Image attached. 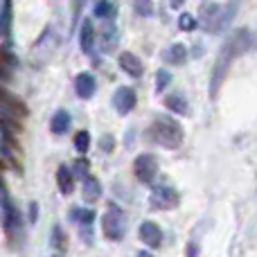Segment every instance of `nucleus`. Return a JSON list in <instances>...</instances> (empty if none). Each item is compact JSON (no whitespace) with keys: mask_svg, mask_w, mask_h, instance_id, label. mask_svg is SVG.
<instances>
[{"mask_svg":"<svg viewBox=\"0 0 257 257\" xmlns=\"http://www.w3.org/2000/svg\"><path fill=\"white\" fill-rule=\"evenodd\" d=\"M250 32L248 30H237L235 34L228 39L226 48L221 50V54H219L217 63H214V75H212V97H217V90L219 86L223 84V79H226L228 75V68H230V63L235 61L239 54H244L246 50L250 48Z\"/></svg>","mask_w":257,"mask_h":257,"instance_id":"f257e3e1","label":"nucleus"},{"mask_svg":"<svg viewBox=\"0 0 257 257\" xmlns=\"http://www.w3.org/2000/svg\"><path fill=\"white\" fill-rule=\"evenodd\" d=\"M102 147H104V149H111V136H104V140H102Z\"/></svg>","mask_w":257,"mask_h":257,"instance_id":"393cba45","label":"nucleus"},{"mask_svg":"<svg viewBox=\"0 0 257 257\" xmlns=\"http://www.w3.org/2000/svg\"><path fill=\"white\" fill-rule=\"evenodd\" d=\"M133 7L140 16H151L154 14V0H133Z\"/></svg>","mask_w":257,"mask_h":257,"instance_id":"412c9836","label":"nucleus"},{"mask_svg":"<svg viewBox=\"0 0 257 257\" xmlns=\"http://www.w3.org/2000/svg\"><path fill=\"white\" fill-rule=\"evenodd\" d=\"M120 66H122V70H124L126 75L136 77V79H138V77H142V72H145L142 61L133 52H122L120 54Z\"/></svg>","mask_w":257,"mask_h":257,"instance_id":"9b49d317","label":"nucleus"},{"mask_svg":"<svg viewBox=\"0 0 257 257\" xmlns=\"http://www.w3.org/2000/svg\"><path fill=\"white\" fill-rule=\"evenodd\" d=\"M156 81H158V84H156V90H158V93H163V90L169 86V81H172V75H169L167 70H158Z\"/></svg>","mask_w":257,"mask_h":257,"instance_id":"4be33fe9","label":"nucleus"},{"mask_svg":"<svg viewBox=\"0 0 257 257\" xmlns=\"http://www.w3.org/2000/svg\"><path fill=\"white\" fill-rule=\"evenodd\" d=\"M54 257H61V255H54Z\"/></svg>","mask_w":257,"mask_h":257,"instance_id":"cd10ccee","label":"nucleus"},{"mask_svg":"<svg viewBox=\"0 0 257 257\" xmlns=\"http://www.w3.org/2000/svg\"><path fill=\"white\" fill-rule=\"evenodd\" d=\"M223 12H226V7H221V5H217V3L205 5V7L201 9V25H203L210 34L221 32L223 27L228 25V21H230V18L223 16Z\"/></svg>","mask_w":257,"mask_h":257,"instance_id":"20e7f679","label":"nucleus"},{"mask_svg":"<svg viewBox=\"0 0 257 257\" xmlns=\"http://www.w3.org/2000/svg\"><path fill=\"white\" fill-rule=\"evenodd\" d=\"M95 88H97V84H95V77L90 75V72H81V75L75 79V90H77V95H79L81 99L93 97Z\"/></svg>","mask_w":257,"mask_h":257,"instance_id":"9d476101","label":"nucleus"},{"mask_svg":"<svg viewBox=\"0 0 257 257\" xmlns=\"http://www.w3.org/2000/svg\"><path fill=\"white\" fill-rule=\"evenodd\" d=\"M113 104H115L117 113H122V115L131 113L133 108H136V93H133V88L120 86V88L115 90V95H113Z\"/></svg>","mask_w":257,"mask_h":257,"instance_id":"0eeeda50","label":"nucleus"},{"mask_svg":"<svg viewBox=\"0 0 257 257\" xmlns=\"http://www.w3.org/2000/svg\"><path fill=\"white\" fill-rule=\"evenodd\" d=\"M147 136H149V140H154L156 145L165 147V149H178L183 145L185 133H183V128L176 120L156 115V120L147 128Z\"/></svg>","mask_w":257,"mask_h":257,"instance_id":"f03ea898","label":"nucleus"},{"mask_svg":"<svg viewBox=\"0 0 257 257\" xmlns=\"http://www.w3.org/2000/svg\"><path fill=\"white\" fill-rule=\"evenodd\" d=\"M75 219H79V221H93V212H88V210H75Z\"/></svg>","mask_w":257,"mask_h":257,"instance_id":"b1692460","label":"nucleus"},{"mask_svg":"<svg viewBox=\"0 0 257 257\" xmlns=\"http://www.w3.org/2000/svg\"><path fill=\"white\" fill-rule=\"evenodd\" d=\"M133 172H136V178L140 183H154L156 176H158V160L151 154H140L133 163Z\"/></svg>","mask_w":257,"mask_h":257,"instance_id":"39448f33","label":"nucleus"},{"mask_svg":"<svg viewBox=\"0 0 257 257\" xmlns=\"http://www.w3.org/2000/svg\"><path fill=\"white\" fill-rule=\"evenodd\" d=\"M178 192L169 185H158L149 196V205L154 210H172L178 205Z\"/></svg>","mask_w":257,"mask_h":257,"instance_id":"423d86ee","label":"nucleus"},{"mask_svg":"<svg viewBox=\"0 0 257 257\" xmlns=\"http://www.w3.org/2000/svg\"><path fill=\"white\" fill-rule=\"evenodd\" d=\"M88 147H90V133L79 131L75 136V149L79 151V154H88Z\"/></svg>","mask_w":257,"mask_h":257,"instance_id":"6ab92c4d","label":"nucleus"},{"mask_svg":"<svg viewBox=\"0 0 257 257\" xmlns=\"http://www.w3.org/2000/svg\"><path fill=\"white\" fill-rule=\"evenodd\" d=\"M140 239L145 241L147 246H151V248H158V246L163 244V230H160L158 223L145 221L140 226Z\"/></svg>","mask_w":257,"mask_h":257,"instance_id":"1a4fd4ad","label":"nucleus"},{"mask_svg":"<svg viewBox=\"0 0 257 257\" xmlns=\"http://www.w3.org/2000/svg\"><path fill=\"white\" fill-rule=\"evenodd\" d=\"M57 185H59V192L61 194H72V190H75V176H72L70 167H66V165H61V167L57 169Z\"/></svg>","mask_w":257,"mask_h":257,"instance_id":"f8f14e48","label":"nucleus"},{"mask_svg":"<svg viewBox=\"0 0 257 257\" xmlns=\"http://www.w3.org/2000/svg\"><path fill=\"white\" fill-rule=\"evenodd\" d=\"M0 106L7 108V113H12L14 117H27V113H30L23 99H18L16 95L7 93L5 88H0Z\"/></svg>","mask_w":257,"mask_h":257,"instance_id":"6e6552de","label":"nucleus"},{"mask_svg":"<svg viewBox=\"0 0 257 257\" xmlns=\"http://www.w3.org/2000/svg\"><path fill=\"white\" fill-rule=\"evenodd\" d=\"M52 246H54L57 250H66V246H68V237H66V232H63L59 226L52 230Z\"/></svg>","mask_w":257,"mask_h":257,"instance_id":"aec40b11","label":"nucleus"},{"mask_svg":"<svg viewBox=\"0 0 257 257\" xmlns=\"http://www.w3.org/2000/svg\"><path fill=\"white\" fill-rule=\"evenodd\" d=\"M138 257H151V253H147V250H142V253H138Z\"/></svg>","mask_w":257,"mask_h":257,"instance_id":"bb28decb","label":"nucleus"},{"mask_svg":"<svg viewBox=\"0 0 257 257\" xmlns=\"http://www.w3.org/2000/svg\"><path fill=\"white\" fill-rule=\"evenodd\" d=\"M79 45H81V52H84V54L93 52L95 30H93V23H90V21H84V25H81V30H79Z\"/></svg>","mask_w":257,"mask_h":257,"instance_id":"ddd939ff","label":"nucleus"},{"mask_svg":"<svg viewBox=\"0 0 257 257\" xmlns=\"http://www.w3.org/2000/svg\"><path fill=\"white\" fill-rule=\"evenodd\" d=\"M68 128H70V113L61 108V111H57L52 115V120H50V131L61 136V133H66Z\"/></svg>","mask_w":257,"mask_h":257,"instance_id":"4468645a","label":"nucleus"},{"mask_svg":"<svg viewBox=\"0 0 257 257\" xmlns=\"http://www.w3.org/2000/svg\"><path fill=\"white\" fill-rule=\"evenodd\" d=\"M115 14H117V5H113L111 0H99L95 5V16H99V18H111Z\"/></svg>","mask_w":257,"mask_h":257,"instance_id":"a211bd4d","label":"nucleus"},{"mask_svg":"<svg viewBox=\"0 0 257 257\" xmlns=\"http://www.w3.org/2000/svg\"><path fill=\"white\" fill-rule=\"evenodd\" d=\"M165 59H167L169 63H174V66H181V63L187 59V48L183 43H174L172 48L165 52Z\"/></svg>","mask_w":257,"mask_h":257,"instance_id":"dca6fc26","label":"nucleus"},{"mask_svg":"<svg viewBox=\"0 0 257 257\" xmlns=\"http://www.w3.org/2000/svg\"><path fill=\"white\" fill-rule=\"evenodd\" d=\"M102 196V183L95 176H84V199L86 201H97Z\"/></svg>","mask_w":257,"mask_h":257,"instance_id":"2eb2a0df","label":"nucleus"},{"mask_svg":"<svg viewBox=\"0 0 257 257\" xmlns=\"http://www.w3.org/2000/svg\"><path fill=\"white\" fill-rule=\"evenodd\" d=\"M183 3H185V0H169V5H172L174 9H178V7H181V5H183Z\"/></svg>","mask_w":257,"mask_h":257,"instance_id":"a878e982","label":"nucleus"},{"mask_svg":"<svg viewBox=\"0 0 257 257\" xmlns=\"http://www.w3.org/2000/svg\"><path fill=\"white\" fill-rule=\"evenodd\" d=\"M165 106H167L169 111L178 113V115H185L187 113V99L183 97V95H169V97L165 99Z\"/></svg>","mask_w":257,"mask_h":257,"instance_id":"f3484780","label":"nucleus"},{"mask_svg":"<svg viewBox=\"0 0 257 257\" xmlns=\"http://www.w3.org/2000/svg\"><path fill=\"white\" fill-rule=\"evenodd\" d=\"M178 25H181L183 32H192L196 27V18L190 16V14H183V16L178 18Z\"/></svg>","mask_w":257,"mask_h":257,"instance_id":"5701e85b","label":"nucleus"},{"mask_svg":"<svg viewBox=\"0 0 257 257\" xmlns=\"http://www.w3.org/2000/svg\"><path fill=\"white\" fill-rule=\"evenodd\" d=\"M102 230L106 235V239L111 241H120L126 232V219L117 205H108L106 214L102 217Z\"/></svg>","mask_w":257,"mask_h":257,"instance_id":"7ed1b4c3","label":"nucleus"}]
</instances>
